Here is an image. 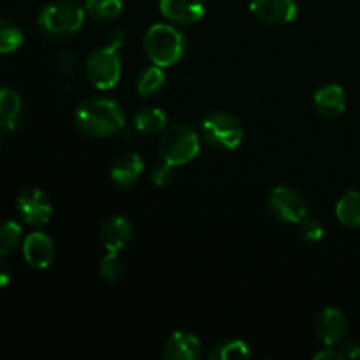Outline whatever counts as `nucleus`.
Returning a JSON list of instances; mask_svg holds the SVG:
<instances>
[{
	"mask_svg": "<svg viewBox=\"0 0 360 360\" xmlns=\"http://www.w3.org/2000/svg\"><path fill=\"white\" fill-rule=\"evenodd\" d=\"M74 123L84 136L111 137L125 129L127 116L122 105L112 98L91 97L77 105Z\"/></svg>",
	"mask_w": 360,
	"mask_h": 360,
	"instance_id": "nucleus-1",
	"label": "nucleus"
},
{
	"mask_svg": "<svg viewBox=\"0 0 360 360\" xmlns=\"http://www.w3.org/2000/svg\"><path fill=\"white\" fill-rule=\"evenodd\" d=\"M86 11L76 0H53L42 7L37 25L51 39H70L83 28Z\"/></svg>",
	"mask_w": 360,
	"mask_h": 360,
	"instance_id": "nucleus-2",
	"label": "nucleus"
},
{
	"mask_svg": "<svg viewBox=\"0 0 360 360\" xmlns=\"http://www.w3.org/2000/svg\"><path fill=\"white\" fill-rule=\"evenodd\" d=\"M143 46L148 60L164 69L176 65L186 53L185 35L167 23H157L148 28Z\"/></svg>",
	"mask_w": 360,
	"mask_h": 360,
	"instance_id": "nucleus-3",
	"label": "nucleus"
},
{
	"mask_svg": "<svg viewBox=\"0 0 360 360\" xmlns=\"http://www.w3.org/2000/svg\"><path fill=\"white\" fill-rule=\"evenodd\" d=\"M200 132H197L188 123H176L162 132L158 141V155L160 160L172 167L186 165L199 155Z\"/></svg>",
	"mask_w": 360,
	"mask_h": 360,
	"instance_id": "nucleus-4",
	"label": "nucleus"
},
{
	"mask_svg": "<svg viewBox=\"0 0 360 360\" xmlns=\"http://www.w3.org/2000/svg\"><path fill=\"white\" fill-rule=\"evenodd\" d=\"M200 137L214 150H236L245 139V127L238 116L225 111L207 115L200 122Z\"/></svg>",
	"mask_w": 360,
	"mask_h": 360,
	"instance_id": "nucleus-5",
	"label": "nucleus"
},
{
	"mask_svg": "<svg viewBox=\"0 0 360 360\" xmlns=\"http://www.w3.org/2000/svg\"><path fill=\"white\" fill-rule=\"evenodd\" d=\"M84 72H86L88 83L94 88L111 90L120 83V77H122V58L116 49L102 46L90 53Z\"/></svg>",
	"mask_w": 360,
	"mask_h": 360,
	"instance_id": "nucleus-6",
	"label": "nucleus"
},
{
	"mask_svg": "<svg viewBox=\"0 0 360 360\" xmlns=\"http://www.w3.org/2000/svg\"><path fill=\"white\" fill-rule=\"evenodd\" d=\"M267 211L280 224L297 225L308 214V206L301 193L288 185L274 186L267 197Z\"/></svg>",
	"mask_w": 360,
	"mask_h": 360,
	"instance_id": "nucleus-7",
	"label": "nucleus"
},
{
	"mask_svg": "<svg viewBox=\"0 0 360 360\" xmlns=\"http://www.w3.org/2000/svg\"><path fill=\"white\" fill-rule=\"evenodd\" d=\"M18 213L28 225L41 227L49 221L53 214V206L49 197L39 188H25L16 199Z\"/></svg>",
	"mask_w": 360,
	"mask_h": 360,
	"instance_id": "nucleus-8",
	"label": "nucleus"
},
{
	"mask_svg": "<svg viewBox=\"0 0 360 360\" xmlns=\"http://www.w3.org/2000/svg\"><path fill=\"white\" fill-rule=\"evenodd\" d=\"M250 11L267 25H288L297 18L295 0H250Z\"/></svg>",
	"mask_w": 360,
	"mask_h": 360,
	"instance_id": "nucleus-9",
	"label": "nucleus"
},
{
	"mask_svg": "<svg viewBox=\"0 0 360 360\" xmlns=\"http://www.w3.org/2000/svg\"><path fill=\"white\" fill-rule=\"evenodd\" d=\"M315 333L326 347H336L343 343L348 333L347 316L336 308L322 309L315 319Z\"/></svg>",
	"mask_w": 360,
	"mask_h": 360,
	"instance_id": "nucleus-10",
	"label": "nucleus"
},
{
	"mask_svg": "<svg viewBox=\"0 0 360 360\" xmlns=\"http://www.w3.org/2000/svg\"><path fill=\"white\" fill-rule=\"evenodd\" d=\"M162 16L176 25H195L204 18V0H158Z\"/></svg>",
	"mask_w": 360,
	"mask_h": 360,
	"instance_id": "nucleus-11",
	"label": "nucleus"
},
{
	"mask_svg": "<svg viewBox=\"0 0 360 360\" xmlns=\"http://www.w3.org/2000/svg\"><path fill=\"white\" fill-rule=\"evenodd\" d=\"M202 355V343L186 330H174L165 340L162 357L167 360H197Z\"/></svg>",
	"mask_w": 360,
	"mask_h": 360,
	"instance_id": "nucleus-12",
	"label": "nucleus"
},
{
	"mask_svg": "<svg viewBox=\"0 0 360 360\" xmlns=\"http://www.w3.org/2000/svg\"><path fill=\"white\" fill-rule=\"evenodd\" d=\"M23 257L35 269H46L55 260V245L44 232H32L23 239Z\"/></svg>",
	"mask_w": 360,
	"mask_h": 360,
	"instance_id": "nucleus-13",
	"label": "nucleus"
},
{
	"mask_svg": "<svg viewBox=\"0 0 360 360\" xmlns=\"http://www.w3.org/2000/svg\"><path fill=\"white\" fill-rule=\"evenodd\" d=\"M313 102H315L316 111L327 120L340 118L347 109V95L343 88L336 83L320 84L313 95Z\"/></svg>",
	"mask_w": 360,
	"mask_h": 360,
	"instance_id": "nucleus-14",
	"label": "nucleus"
},
{
	"mask_svg": "<svg viewBox=\"0 0 360 360\" xmlns=\"http://www.w3.org/2000/svg\"><path fill=\"white\" fill-rule=\"evenodd\" d=\"M134 236V225L125 217H109L101 227V243L108 252H122Z\"/></svg>",
	"mask_w": 360,
	"mask_h": 360,
	"instance_id": "nucleus-15",
	"label": "nucleus"
},
{
	"mask_svg": "<svg viewBox=\"0 0 360 360\" xmlns=\"http://www.w3.org/2000/svg\"><path fill=\"white\" fill-rule=\"evenodd\" d=\"M144 172V162L134 151H125L115 158L111 167V179L118 188H130L139 181Z\"/></svg>",
	"mask_w": 360,
	"mask_h": 360,
	"instance_id": "nucleus-16",
	"label": "nucleus"
},
{
	"mask_svg": "<svg viewBox=\"0 0 360 360\" xmlns=\"http://www.w3.org/2000/svg\"><path fill=\"white\" fill-rule=\"evenodd\" d=\"M21 118V98L13 88L0 86V130L13 132Z\"/></svg>",
	"mask_w": 360,
	"mask_h": 360,
	"instance_id": "nucleus-17",
	"label": "nucleus"
},
{
	"mask_svg": "<svg viewBox=\"0 0 360 360\" xmlns=\"http://www.w3.org/2000/svg\"><path fill=\"white\" fill-rule=\"evenodd\" d=\"M167 115L160 108H143L134 115V127L144 136H157L167 129Z\"/></svg>",
	"mask_w": 360,
	"mask_h": 360,
	"instance_id": "nucleus-18",
	"label": "nucleus"
},
{
	"mask_svg": "<svg viewBox=\"0 0 360 360\" xmlns=\"http://www.w3.org/2000/svg\"><path fill=\"white\" fill-rule=\"evenodd\" d=\"M336 218L343 227L360 229V192L348 190L336 204Z\"/></svg>",
	"mask_w": 360,
	"mask_h": 360,
	"instance_id": "nucleus-19",
	"label": "nucleus"
},
{
	"mask_svg": "<svg viewBox=\"0 0 360 360\" xmlns=\"http://www.w3.org/2000/svg\"><path fill=\"white\" fill-rule=\"evenodd\" d=\"M165 81H167V77H165L164 67L151 63L150 67L141 70L139 77H137V91L143 97H155L164 90Z\"/></svg>",
	"mask_w": 360,
	"mask_h": 360,
	"instance_id": "nucleus-20",
	"label": "nucleus"
},
{
	"mask_svg": "<svg viewBox=\"0 0 360 360\" xmlns=\"http://www.w3.org/2000/svg\"><path fill=\"white\" fill-rule=\"evenodd\" d=\"M84 11L91 20L109 23L122 16L123 0H86Z\"/></svg>",
	"mask_w": 360,
	"mask_h": 360,
	"instance_id": "nucleus-21",
	"label": "nucleus"
},
{
	"mask_svg": "<svg viewBox=\"0 0 360 360\" xmlns=\"http://www.w3.org/2000/svg\"><path fill=\"white\" fill-rule=\"evenodd\" d=\"M20 245H23V229L13 220L0 224V259L16 252Z\"/></svg>",
	"mask_w": 360,
	"mask_h": 360,
	"instance_id": "nucleus-22",
	"label": "nucleus"
},
{
	"mask_svg": "<svg viewBox=\"0 0 360 360\" xmlns=\"http://www.w3.org/2000/svg\"><path fill=\"white\" fill-rule=\"evenodd\" d=\"M252 357V350L243 340H229L218 343L210 354L211 360H241Z\"/></svg>",
	"mask_w": 360,
	"mask_h": 360,
	"instance_id": "nucleus-23",
	"label": "nucleus"
},
{
	"mask_svg": "<svg viewBox=\"0 0 360 360\" xmlns=\"http://www.w3.org/2000/svg\"><path fill=\"white\" fill-rule=\"evenodd\" d=\"M23 30L9 20H0V55L13 53L23 44Z\"/></svg>",
	"mask_w": 360,
	"mask_h": 360,
	"instance_id": "nucleus-24",
	"label": "nucleus"
},
{
	"mask_svg": "<svg viewBox=\"0 0 360 360\" xmlns=\"http://www.w3.org/2000/svg\"><path fill=\"white\" fill-rule=\"evenodd\" d=\"M98 273H101L102 280L108 281V283H116V281L122 280L123 273H125V264L120 257V252L105 253L104 259L101 260V266H98Z\"/></svg>",
	"mask_w": 360,
	"mask_h": 360,
	"instance_id": "nucleus-25",
	"label": "nucleus"
},
{
	"mask_svg": "<svg viewBox=\"0 0 360 360\" xmlns=\"http://www.w3.org/2000/svg\"><path fill=\"white\" fill-rule=\"evenodd\" d=\"M297 234L306 243H319L323 238V227L316 218L306 214L297 224Z\"/></svg>",
	"mask_w": 360,
	"mask_h": 360,
	"instance_id": "nucleus-26",
	"label": "nucleus"
},
{
	"mask_svg": "<svg viewBox=\"0 0 360 360\" xmlns=\"http://www.w3.org/2000/svg\"><path fill=\"white\" fill-rule=\"evenodd\" d=\"M172 165L165 164V162H160V164H157L153 167V171H151V183H153L155 186H167L169 183L172 181Z\"/></svg>",
	"mask_w": 360,
	"mask_h": 360,
	"instance_id": "nucleus-27",
	"label": "nucleus"
},
{
	"mask_svg": "<svg viewBox=\"0 0 360 360\" xmlns=\"http://www.w3.org/2000/svg\"><path fill=\"white\" fill-rule=\"evenodd\" d=\"M76 56H74V53L69 51V49H62V51L56 55V67H58V70L63 76H72L74 70H76Z\"/></svg>",
	"mask_w": 360,
	"mask_h": 360,
	"instance_id": "nucleus-28",
	"label": "nucleus"
},
{
	"mask_svg": "<svg viewBox=\"0 0 360 360\" xmlns=\"http://www.w3.org/2000/svg\"><path fill=\"white\" fill-rule=\"evenodd\" d=\"M127 41V34L123 30H120V28H116V30H111V34L108 35V41H105V46H109V48L116 49L118 51L120 48H122L123 44H125Z\"/></svg>",
	"mask_w": 360,
	"mask_h": 360,
	"instance_id": "nucleus-29",
	"label": "nucleus"
},
{
	"mask_svg": "<svg viewBox=\"0 0 360 360\" xmlns=\"http://www.w3.org/2000/svg\"><path fill=\"white\" fill-rule=\"evenodd\" d=\"M341 355H343V359H359L360 357V343L359 341H347V343H343V347H341Z\"/></svg>",
	"mask_w": 360,
	"mask_h": 360,
	"instance_id": "nucleus-30",
	"label": "nucleus"
},
{
	"mask_svg": "<svg viewBox=\"0 0 360 360\" xmlns=\"http://www.w3.org/2000/svg\"><path fill=\"white\" fill-rule=\"evenodd\" d=\"M341 359H343L341 352H338L336 348L333 347H327L326 350L315 354V360H341Z\"/></svg>",
	"mask_w": 360,
	"mask_h": 360,
	"instance_id": "nucleus-31",
	"label": "nucleus"
},
{
	"mask_svg": "<svg viewBox=\"0 0 360 360\" xmlns=\"http://www.w3.org/2000/svg\"><path fill=\"white\" fill-rule=\"evenodd\" d=\"M11 281V269L6 262L0 260V287H6Z\"/></svg>",
	"mask_w": 360,
	"mask_h": 360,
	"instance_id": "nucleus-32",
	"label": "nucleus"
}]
</instances>
